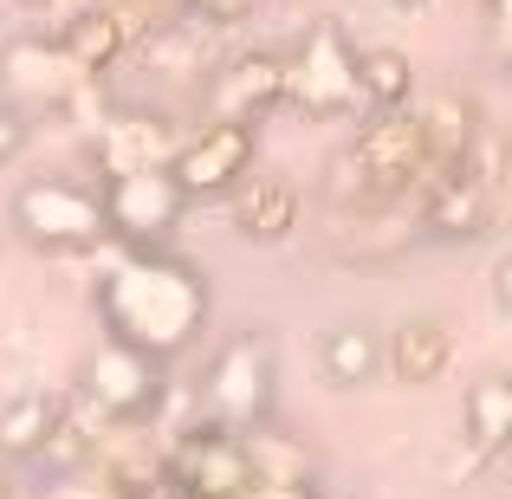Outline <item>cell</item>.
<instances>
[{"instance_id": "obj_18", "label": "cell", "mask_w": 512, "mask_h": 499, "mask_svg": "<svg viewBox=\"0 0 512 499\" xmlns=\"http://www.w3.org/2000/svg\"><path fill=\"white\" fill-rule=\"evenodd\" d=\"M214 33H221V26L195 13V20H169V26H156L143 52H150V65H156V72L188 78V72H208V65L221 59V39H214Z\"/></svg>"}, {"instance_id": "obj_17", "label": "cell", "mask_w": 512, "mask_h": 499, "mask_svg": "<svg viewBox=\"0 0 512 499\" xmlns=\"http://www.w3.org/2000/svg\"><path fill=\"white\" fill-rule=\"evenodd\" d=\"M383 357H389V370H396V383L422 389V383H435V376L454 363V337L441 331L435 318H409V325H396Z\"/></svg>"}, {"instance_id": "obj_12", "label": "cell", "mask_w": 512, "mask_h": 499, "mask_svg": "<svg viewBox=\"0 0 512 499\" xmlns=\"http://www.w3.org/2000/svg\"><path fill=\"white\" fill-rule=\"evenodd\" d=\"M286 104V59L279 52H247V59H227L214 72V117H253Z\"/></svg>"}, {"instance_id": "obj_21", "label": "cell", "mask_w": 512, "mask_h": 499, "mask_svg": "<svg viewBox=\"0 0 512 499\" xmlns=\"http://www.w3.org/2000/svg\"><path fill=\"white\" fill-rule=\"evenodd\" d=\"M52 422H59V402L52 396H13L0 409V454L7 461H33L39 441L52 435Z\"/></svg>"}, {"instance_id": "obj_30", "label": "cell", "mask_w": 512, "mask_h": 499, "mask_svg": "<svg viewBox=\"0 0 512 499\" xmlns=\"http://www.w3.org/2000/svg\"><path fill=\"white\" fill-rule=\"evenodd\" d=\"M0 499H7V480H0Z\"/></svg>"}, {"instance_id": "obj_7", "label": "cell", "mask_w": 512, "mask_h": 499, "mask_svg": "<svg viewBox=\"0 0 512 499\" xmlns=\"http://www.w3.org/2000/svg\"><path fill=\"white\" fill-rule=\"evenodd\" d=\"M344 163L357 169V188H370V195L409 188L415 175H422V124H415V111L409 104H402V111H376L370 124L357 130Z\"/></svg>"}, {"instance_id": "obj_19", "label": "cell", "mask_w": 512, "mask_h": 499, "mask_svg": "<svg viewBox=\"0 0 512 499\" xmlns=\"http://www.w3.org/2000/svg\"><path fill=\"white\" fill-rule=\"evenodd\" d=\"M357 98L370 111H402L415 98V65L402 59L396 46H370L357 52Z\"/></svg>"}, {"instance_id": "obj_9", "label": "cell", "mask_w": 512, "mask_h": 499, "mask_svg": "<svg viewBox=\"0 0 512 499\" xmlns=\"http://www.w3.org/2000/svg\"><path fill=\"white\" fill-rule=\"evenodd\" d=\"M78 78L85 72L65 59L59 39H13V46H0V91H7V104H65Z\"/></svg>"}, {"instance_id": "obj_28", "label": "cell", "mask_w": 512, "mask_h": 499, "mask_svg": "<svg viewBox=\"0 0 512 499\" xmlns=\"http://www.w3.org/2000/svg\"><path fill=\"white\" fill-rule=\"evenodd\" d=\"M312 499H357V493H331V487H318V493H312Z\"/></svg>"}, {"instance_id": "obj_22", "label": "cell", "mask_w": 512, "mask_h": 499, "mask_svg": "<svg viewBox=\"0 0 512 499\" xmlns=\"http://www.w3.org/2000/svg\"><path fill=\"white\" fill-rule=\"evenodd\" d=\"M376 363H383V344H376V331H363V325H338V331H325V376H331L338 389L370 383Z\"/></svg>"}, {"instance_id": "obj_27", "label": "cell", "mask_w": 512, "mask_h": 499, "mask_svg": "<svg viewBox=\"0 0 512 499\" xmlns=\"http://www.w3.org/2000/svg\"><path fill=\"white\" fill-rule=\"evenodd\" d=\"M389 7H402V13H415V7H428V0H389Z\"/></svg>"}, {"instance_id": "obj_16", "label": "cell", "mask_w": 512, "mask_h": 499, "mask_svg": "<svg viewBox=\"0 0 512 499\" xmlns=\"http://www.w3.org/2000/svg\"><path fill=\"white\" fill-rule=\"evenodd\" d=\"M234 227H240V240H260V247L286 240L292 227H299V188H292L286 175H260V182L234 201Z\"/></svg>"}, {"instance_id": "obj_14", "label": "cell", "mask_w": 512, "mask_h": 499, "mask_svg": "<svg viewBox=\"0 0 512 499\" xmlns=\"http://www.w3.org/2000/svg\"><path fill=\"white\" fill-rule=\"evenodd\" d=\"M493 221V188L467 169H448L441 182H428V227L441 240H474Z\"/></svg>"}, {"instance_id": "obj_3", "label": "cell", "mask_w": 512, "mask_h": 499, "mask_svg": "<svg viewBox=\"0 0 512 499\" xmlns=\"http://www.w3.org/2000/svg\"><path fill=\"white\" fill-rule=\"evenodd\" d=\"M286 104H299L305 117H350L357 111V52H350L338 20H318L299 39V59L286 65Z\"/></svg>"}, {"instance_id": "obj_26", "label": "cell", "mask_w": 512, "mask_h": 499, "mask_svg": "<svg viewBox=\"0 0 512 499\" xmlns=\"http://www.w3.org/2000/svg\"><path fill=\"white\" fill-rule=\"evenodd\" d=\"M506 279H512V253L493 260V305H500V312H506Z\"/></svg>"}, {"instance_id": "obj_23", "label": "cell", "mask_w": 512, "mask_h": 499, "mask_svg": "<svg viewBox=\"0 0 512 499\" xmlns=\"http://www.w3.org/2000/svg\"><path fill=\"white\" fill-rule=\"evenodd\" d=\"M39 499H130V493L117 487L111 474H98V480H91V474H72V467H65V474L52 480V487H39Z\"/></svg>"}, {"instance_id": "obj_24", "label": "cell", "mask_w": 512, "mask_h": 499, "mask_svg": "<svg viewBox=\"0 0 512 499\" xmlns=\"http://www.w3.org/2000/svg\"><path fill=\"white\" fill-rule=\"evenodd\" d=\"M188 7H195L201 20H214V26H234V20H247L260 0H188Z\"/></svg>"}, {"instance_id": "obj_1", "label": "cell", "mask_w": 512, "mask_h": 499, "mask_svg": "<svg viewBox=\"0 0 512 499\" xmlns=\"http://www.w3.org/2000/svg\"><path fill=\"white\" fill-rule=\"evenodd\" d=\"M98 318L111 344H130L150 363H163L175 350H188L195 331L208 325V279L188 260L137 247L98 279Z\"/></svg>"}, {"instance_id": "obj_11", "label": "cell", "mask_w": 512, "mask_h": 499, "mask_svg": "<svg viewBox=\"0 0 512 499\" xmlns=\"http://www.w3.org/2000/svg\"><path fill=\"white\" fill-rule=\"evenodd\" d=\"M415 124H422V175H415V182H441L448 169H461V156L474 150V137H480V111L461 91H435Z\"/></svg>"}, {"instance_id": "obj_4", "label": "cell", "mask_w": 512, "mask_h": 499, "mask_svg": "<svg viewBox=\"0 0 512 499\" xmlns=\"http://www.w3.org/2000/svg\"><path fill=\"white\" fill-rule=\"evenodd\" d=\"M201 396H208V422L214 428H253V422H266V409H273V344H266L260 331L227 337Z\"/></svg>"}, {"instance_id": "obj_13", "label": "cell", "mask_w": 512, "mask_h": 499, "mask_svg": "<svg viewBox=\"0 0 512 499\" xmlns=\"http://www.w3.org/2000/svg\"><path fill=\"white\" fill-rule=\"evenodd\" d=\"M137 33H143V20L130 7H85L72 26H65L59 46H65V59H72L85 78H98L104 65H117L130 46H137Z\"/></svg>"}, {"instance_id": "obj_8", "label": "cell", "mask_w": 512, "mask_h": 499, "mask_svg": "<svg viewBox=\"0 0 512 499\" xmlns=\"http://www.w3.org/2000/svg\"><path fill=\"white\" fill-rule=\"evenodd\" d=\"M78 396L98 402V415H111V422H137V415H150V402L163 396V376H156V363L143 357V350L104 337V344L85 357Z\"/></svg>"}, {"instance_id": "obj_10", "label": "cell", "mask_w": 512, "mask_h": 499, "mask_svg": "<svg viewBox=\"0 0 512 499\" xmlns=\"http://www.w3.org/2000/svg\"><path fill=\"white\" fill-rule=\"evenodd\" d=\"M91 150H98L104 175H117V169H169L175 137H169L163 117L117 111V117H104V124H91Z\"/></svg>"}, {"instance_id": "obj_5", "label": "cell", "mask_w": 512, "mask_h": 499, "mask_svg": "<svg viewBox=\"0 0 512 499\" xmlns=\"http://www.w3.org/2000/svg\"><path fill=\"white\" fill-rule=\"evenodd\" d=\"M98 208H104V227L130 247H156L175 221H182L188 195L175 188L169 169H117L98 182Z\"/></svg>"}, {"instance_id": "obj_15", "label": "cell", "mask_w": 512, "mask_h": 499, "mask_svg": "<svg viewBox=\"0 0 512 499\" xmlns=\"http://www.w3.org/2000/svg\"><path fill=\"white\" fill-rule=\"evenodd\" d=\"M240 435V448H247V467H253V480H266V487H318V474H312V454L299 448V441L286 435V428H273V422H253V428H234Z\"/></svg>"}, {"instance_id": "obj_2", "label": "cell", "mask_w": 512, "mask_h": 499, "mask_svg": "<svg viewBox=\"0 0 512 499\" xmlns=\"http://www.w3.org/2000/svg\"><path fill=\"white\" fill-rule=\"evenodd\" d=\"M13 227L46 253H85L111 234V227H104V208H98V188L59 182V175L26 182L20 195H13Z\"/></svg>"}, {"instance_id": "obj_25", "label": "cell", "mask_w": 512, "mask_h": 499, "mask_svg": "<svg viewBox=\"0 0 512 499\" xmlns=\"http://www.w3.org/2000/svg\"><path fill=\"white\" fill-rule=\"evenodd\" d=\"M20 143H26V124H20L13 111H0V163H7V156L20 150Z\"/></svg>"}, {"instance_id": "obj_20", "label": "cell", "mask_w": 512, "mask_h": 499, "mask_svg": "<svg viewBox=\"0 0 512 499\" xmlns=\"http://www.w3.org/2000/svg\"><path fill=\"white\" fill-rule=\"evenodd\" d=\"M512 435V376H480L467 389V441L474 454H500Z\"/></svg>"}, {"instance_id": "obj_6", "label": "cell", "mask_w": 512, "mask_h": 499, "mask_svg": "<svg viewBox=\"0 0 512 499\" xmlns=\"http://www.w3.org/2000/svg\"><path fill=\"white\" fill-rule=\"evenodd\" d=\"M253 150H260V124H253V117H221V124L201 130L195 143H175L169 175H175V188H182L188 201L221 195V188H234L240 175L253 169Z\"/></svg>"}, {"instance_id": "obj_29", "label": "cell", "mask_w": 512, "mask_h": 499, "mask_svg": "<svg viewBox=\"0 0 512 499\" xmlns=\"http://www.w3.org/2000/svg\"><path fill=\"white\" fill-rule=\"evenodd\" d=\"M20 7H33V13H39V7H52V0H20Z\"/></svg>"}]
</instances>
